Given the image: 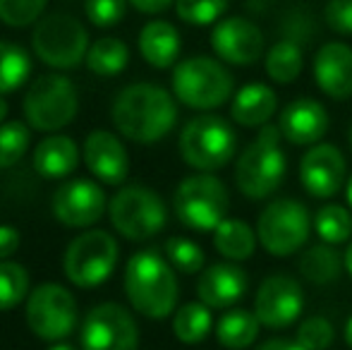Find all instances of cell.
Listing matches in <instances>:
<instances>
[{
    "instance_id": "1",
    "label": "cell",
    "mask_w": 352,
    "mask_h": 350,
    "mask_svg": "<svg viewBox=\"0 0 352 350\" xmlns=\"http://www.w3.org/2000/svg\"><path fill=\"white\" fill-rule=\"evenodd\" d=\"M113 125L125 140L156 144L177 122V103L168 89L137 82L120 89L111 108Z\"/></svg>"
},
{
    "instance_id": "2",
    "label": "cell",
    "mask_w": 352,
    "mask_h": 350,
    "mask_svg": "<svg viewBox=\"0 0 352 350\" xmlns=\"http://www.w3.org/2000/svg\"><path fill=\"white\" fill-rule=\"evenodd\" d=\"M125 295L142 317L161 322L175 314L180 283L168 257L156 250H140L125 266Z\"/></svg>"
},
{
    "instance_id": "3",
    "label": "cell",
    "mask_w": 352,
    "mask_h": 350,
    "mask_svg": "<svg viewBox=\"0 0 352 350\" xmlns=\"http://www.w3.org/2000/svg\"><path fill=\"white\" fill-rule=\"evenodd\" d=\"M287 159L283 151V135L278 125L259 127L256 137L242 149L235 161V185L247 199L259 201L271 197L283 185Z\"/></svg>"
},
{
    "instance_id": "4",
    "label": "cell",
    "mask_w": 352,
    "mask_h": 350,
    "mask_svg": "<svg viewBox=\"0 0 352 350\" xmlns=\"http://www.w3.org/2000/svg\"><path fill=\"white\" fill-rule=\"evenodd\" d=\"M173 96L192 111H213L226 106L235 91V80L223 61L192 56L175 65L170 77Z\"/></svg>"
},
{
    "instance_id": "5",
    "label": "cell",
    "mask_w": 352,
    "mask_h": 350,
    "mask_svg": "<svg viewBox=\"0 0 352 350\" xmlns=\"http://www.w3.org/2000/svg\"><path fill=\"white\" fill-rule=\"evenodd\" d=\"M180 156L197 173L226 168L237 151V132L221 116L204 113L185 122L180 132Z\"/></svg>"
},
{
    "instance_id": "6",
    "label": "cell",
    "mask_w": 352,
    "mask_h": 350,
    "mask_svg": "<svg viewBox=\"0 0 352 350\" xmlns=\"http://www.w3.org/2000/svg\"><path fill=\"white\" fill-rule=\"evenodd\" d=\"M173 209L182 226L192 230H216L228 219L230 192L221 177L211 173L187 175L173 195Z\"/></svg>"
},
{
    "instance_id": "7",
    "label": "cell",
    "mask_w": 352,
    "mask_h": 350,
    "mask_svg": "<svg viewBox=\"0 0 352 350\" xmlns=\"http://www.w3.org/2000/svg\"><path fill=\"white\" fill-rule=\"evenodd\" d=\"M24 120L36 132H58L79 111L77 87L65 75H41L29 85L22 101Z\"/></svg>"
},
{
    "instance_id": "8",
    "label": "cell",
    "mask_w": 352,
    "mask_h": 350,
    "mask_svg": "<svg viewBox=\"0 0 352 350\" xmlns=\"http://www.w3.org/2000/svg\"><path fill=\"white\" fill-rule=\"evenodd\" d=\"M108 214L113 228L130 243H144L158 235L168 221L163 197L144 185H127L118 190L108 204Z\"/></svg>"
},
{
    "instance_id": "9",
    "label": "cell",
    "mask_w": 352,
    "mask_h": 350,
    "mask_svg": "<svg viewBox=\"0 0 352 350\" xmlns=\"http://www.w3.org/2000/svg\"><path fill=\"white\" fill-rule=\"evenodd\" d=\"M311 216L302 201L292 197L274 199L261 209L256 219V238L269 254L285 259L300 252L311 233Z\"/></svg>"
},
{
    "instance_id": "10",
    "label": "cell",
    "mask_w": 352,
    "mask_h": 350,
    "mask_svg": "<svg viewBox=\"0 0 352 350\" xmlns=\"http://www.w3.org/2000/svg\"><path fill=\"white\" fill-rule=\"evenodd\" d=\"M32 48L43 65L53 70H72L89 53V34L77 17L67 12H51L34 27Z\"/></svg>"
},
{
    "instance_id": "11",
    "label": "cell",
    "mask_w": 352,
    "mask_h": 350,
    "mask_svg": "<svg viewBox=\"0 0 352 350\" xmlns=\"http://www.w3.org/2000/svg\"><path fill=\"white\" fill-rule=\"evenodd\" d=\"M120 248L108 230L89 228L67 245L63 271L77 288H96L106 283L118 266Z\"/></svg>"
},
{
    "instance_id": "12",
    "label": "cell",
    "mask_w": 352,
    "mask_h": 350,
    "mask_svg": "<svg viewBox=\"0 0 352 350\" xmlns=\"http://www.w3.org/2000/svg\"><path fill=\"white\" fill-rule=\"evenodd\" d=\"M24 319L41 341H65L77 327V300L65 285L41 283L27 295Z\"/></svg>"
},
{
    "instance_id": "13",
    "label": "cell",
    "mask_w": 352,
    "mask_h": 350,
    "mask_svg": "<svg viewBox=\"0 0 352 350\" xmlns=\"http://www.w3.org/2000/svg\"><path fill=\"white\" fill-rule=\"evenodd\" d=\"M82 350H140V327L130 309L118 303H101L84 317Z\"/></svg>"
},
{
    "instance_id": "14",
    "label": "cell",
    "mask_w": 352,
    "mask_h": 350,
    "mask_svg": "<svg viewBox=\"0 0 352 350\" xmlns=\"http://www.w3.org/2000/svg\"><path fill=\"white\" fill-rule=\"evenodd\" d=\"M305 312V290L287 274H271L259 283L254 295V314L261 327L287 329Z\"/></svg>"
},
{
    "instance_id": "15",
    "label": "cell",
    "mask_w": 352,
    "mask_h": 350,
    "mask_svg": "<svg viewBox=\"0 0 352 350\" xmlns=\"http://www.w3.org/2000/svg\"><path fill=\"white\" fill-rule=\"evenodd\" d=\"M211 48L218 61L235 67H250L266 56V36L250 17H223L211 32Z\"/></svg>"
},
{
    "instance_id": "16",
    "label": "cell",
    "mask_w": 352,
    "mask_h": 350,
    "mask_svg": "<svg viewBox=\"0 0 352 350\" xmlns=\"http://www.w3.org/2000/svg\"><path fill=\"white\" fill-rule=\"evenodd\" d=\"M108 209V197L94 180H65L53 195V216L67 228H91Z\"/></svg>"
},
{
    "instance_id": "17",
    "label": "cell",
    "mask_w": 352,
    "mask_h": 350,
    "mask_svg": "<svg viewBox=\"0 0 352 350\" xmlns=\"http://www.w3.org/2000/svg\"><path fill=\"white\" fill-rule=\"evenodd\" d=\"M300 182L314 199H331L348 182V164L343 151L329 142L311 144L300 159Z\"/></svg>"
},
{
    "instance_id": "18",
    "label": "cell",
    "mask_w": 352,
    "mask_h": 350,
    "mask_svg": "<svg viewBox=\"0 0 352 350\" xmlns=\"http://www.w3.org/2000/svg\"><path fill=\"white\" fill-rule=\"evenodd\" d=\"M331 125L329 111L324 108V103L309 96H300L295 101H290L280 111L278 127L280 135L287 144L292 146H311L319 144L326 137Z\"/></svg>"
},
{
    "instance_id": "19",
    "label": "cell",
    "mask_w": 352,
    "mask_h": 350,
    "mask_svg": "<svg viewBox=\"0 0 352 350\" xmlns=\"http://www.w3.org/2000/svg\"><path fill=\"white\" fill-rule=\"evenodd\" d=\"M82 159L96 180L106 185H120L130 175V154L120 137L108 130H94L87 135Z\"/></svg>"
},
{
    "instance_id": "20",
    "label": "cell",
    "mask_w": 352,
    "mask_h": 350,
    "mask_svg": "<svg viewBox=\"0 0 352 350\" xmlns=\"http://www.w3.org/2000/svg\"><path fill=\"white\" fill-rule=\"evenodd\" d=\"M250 290L247 271L237 262H216L206 266L197 278V298L211 309H230Z\"/></svg>"
},
{
    "instance_id": "21",
    "label": "cell",
    "mask_w": 352,
    "mask_h": 350,
    "mask_svg": "<svg viewBox=\"0 0 352 350\" xmlns=\"http://www.w3.org/2000/svg\"><path fill=\"white\" fill-rule=\"evenodd\" d=\"M314 82L333 101L352 98V46L343 41H329L314 53L311 63Z\"/></svg>"
},
{
    "instance_id": "22",
    "label": "cell",
    "mask_w": 352,
    "mask_h": 350,
    "mask_svg": "<svg viewBox=\"0 0 352 350\" xmlns=\"http://www.w3.org/2000/svg\"><path fill=\"white\" fill-rule=\"evenodd\" d=\"M276 111H278V96L274 87L264 82H250L240 87L230 101V118L245 130H254V127L259 130L269 125Z\"/></svg>"
},
{
    "instance_id": "23",
    "label": "cell",
    "mask_w": 352,
    "mask_h": 350,
    "mask_svg": "<svg viewBox=\"0 0 352 350\" xmlns=\"http://www.w3.org/2000/svg\"><path fill=\"white\" fill-rule=\"evenodd\" d=\"M142 58L156 70H168L177 63V56L182 51L180 32L166 19H151L142 27L137 39Z\"/></svg>"
},
{
    "instance_id": "24",
    "label": "cell",
    "mask_w": 352,
    "mask_h": 350,
    "mask_svg": "<svg viewBox=\"0 0 352 350\" xmlns=\"http://www.w3.org/2000/svg\"><path fill=\"white\" fill-rule=\"evenodd\" d=\"M79 164V149L72 137L51 135L34 146V171L46 180L67 177Z\"/></svg>"
},
{
    "instance_id": "25",
    "label": "cell",
    "mask_w": 352,
    "mask_h": 350,
    "mask_svg": "<svg viewBox=\"0 0 352 350\" xmlns=\"http://www.w3.org/2000/svg\"><path fill=\"white\" fill-rule=\"evenodd\" d=\"M256 230L242 219H226L213 230V248L228 262H247L256 252Z\"/></svg>"
},
{
    "instance_id": "26",
    "label": "cell",
    "mask_w": 352,
    "mask_h": 350,
    "mask_svg": "<svg viewBox=\"0 0 352 350\" xmlns=\"http://www.w3.org/2000/svg\"><path fill=\"white\" fill-rule=\"evenodd\" d=\"M259 319L250 309H228L216 322V338L228 350H247L259 338Z\"/></svg>"
},
{
    "instance_id": "27",
    "label": "cell",
    "mask_w": 352,
    "mask_h": 350,
    "mask_svg": "<svg viewBox=\"0 0 352 350\" xmlns=\"http://www.w3.org/2000/svg\"><path fill=\"white\" fill-rule=\"evenodd\" d=\"M266 77L276 85H292L305 70V53L302 46L292 39H280L266 51L264 56Z\"/></svg>"
},
{
    "instance_id": "28",
    "label": "cell",
    "mask_w": 352,
    "mask_h": 350,
    "mask_svg": "<svg viewBox=\"0 0 352 350\" xmlns=\"http://www.w3.org/2000/svg\"><path fill=\"white\" fill-rule=\"evenodd\" d=\"M345 269L343 254L333 245H311L300 257V274L314 285H329L340 278Z\"/></svg>"
},
{
    "instance_id": "29",
    "label": "cell",
    "mask_w": 352,
    "mask_h": 350,
    "mask_svg": "<svg viewBox=\"0 0 352 350\" xmlns=\"http://www.w3.org/2000/svg\"><path fill=\"white\" fill-rule=\"evenodd\" d=\"M211 329H213L211 307H206L201 300L182 305L173 314V333L185 346H197V343L206 341Z\"/></svg>"
},
{
    "instance_id": "30",
    "label": "cell",
    "mask_w": 352,
    "mask_h": 350,
    "mask_svg": "<svg viewBox=\"0 0 352 350\" xmlns=\"http://www.w3.org/2000/svg\"><path fill=\"white\" fill-rule=\"evenodd\" d=\"M130 63V48L122 39L101 36L89 46L87 67L98 77H116Z\"/></svg>"
},
{
    "instance_id": "31",
    "label": "cell",
    "mask_w": 352,
    "mask_h": 350,
    "mask_svg": "<svg viewBox=\"0 0 352 350\" xmlns=\"http://www.w3.org/2000/svg\"><path fill=\"white\" fill-rule=\"evenodd\" d=\"M32 75V58L19 43L0 41V94L19 89Z\"/></svg>"
},
{
    "instance_id": "32",
    "label": "cell",
    "mask_w": 352,
    "mask_h": 350,
    "mask_svg": "<svg viewBox=\"0 0 352 350\" xmlns=\"http://www.w3.org/2000/svg\"><path fill=\"white\" fill-rule=\"evenodd\" d=\"M314 230L324 243L343 245L352 238V214L343 204H324L311 219Z\"/></svg>"
},
{
    "instance_id": "33",
    "label": "cell",
    "mask_w": 352,
    "mask_h": 350,
    "mask_svg": "<svg viewBox=\"0 0 352 350\" xmlns=\"http://www.w3.org/2000/svg\"><path fill=\"white\" fill-rule=\"evenodd\" d=\"M29 290V271L19 262L3 259L0 262V312L17 307L22 300H27Z\"/></svg>"
},
{
    "instance_id": "34",
    "label": "cell",
    "mask_w": 352,
    "mask_h": 350,
    "mask_svg": "<svg viewBox=\"0 0 352 350\" xmlns=\"http://www.w3.org/2000/svg\"><path fill=\"white\" fill-rule=\"evenodd\" d=\"M32 144V127L19 120H5L0 125V168H12L24 159Z\"/></svg>"
},
{
    "instance_id": "35",
    "label": "cell",
    "mask_w": 352,
    "mask_h": 350,
    "mask_svg": "<svg viewBox=\"0 0 352 350\" xmlns=\"http://www.w3.org/2000/svg\"><path fill=\"white\" fill-rule=\"evenodd\" d=\"M166 257L180 274H201L206 264V254L201 245L195 240L182 238V235H173L166 240Z\"/></svg>"
},
{
    "instance_id": "36",
    "label": "cell",
    "mask_w": 352,
    "mask_h": 350,
    "mask_svg": "<svg viewBox=\"0 0 352 350\" xmlns=\"http://www.w3.org/2000/svg\"><path fill=\"white\" fill-rule=\"evenodd\" d=\"M230 0H175V12L185 24L209 27L223 19Z\"/></svg>"
},
{
    "instance_id": "37",
    "label": "cell",
    "mask_w": 352,
    "mask_h": 350,
    "mask_svg": "<svg viewBox=\"0 0 352 350\" xmlns=\"http://www.w3.org/2000/svg\"><path fill=\"white\" fill-rule=\"evenodd\" d=\"M295 341L307 350H326V348L333 346L336 329L326 317L311 314V317L302 319V324L297 327Z\"/></svg>"
},
{
    "instance_id": "38",
    "label": "cell",
    "mask_w": 352,
    "mask_h": 350,
    "mask_svg": "<svg viewBox=\"0 0 352 350\" xmlns=\"http://www.w3.org/2000/svg\"><path fill=\"white\" fill-rule=\"evenodd\" d=\"M48 0H0V22L14 29H24L38 22Z\"/></svg>"
},
{
    "instance_id": "39",
    "label": "cell",
    "mask_w": 352,
    "mask_h": 350,
    "mask_svg": "<svg viewBox=\"0 0 352 350\" xmlns=\"http://www.w3.org/2000/svg\"><path fill=\"white\" fill-rule=\"evenodd\" d=\"M87 19L98 29L116 27L127 12V0H84Z\"/></svg>"
},
{
    "instance_id": "40",
    "label": "cell",
    "mask_w": 352,
    "mask_h": 350,
    "mask_svg": "<svg viewBox=\"0 0 352 350\" xmlns=\"http://www.w3.org/2000/svg\"><path fill=\"white\" fill-rule=\"evenodd\" d=\"M324 22L331 32L352 36V0H329L324 5Z\"/></svg>"
},
{
    "instance_id": "41",
    "label": "cell",
    "mask_w": 352,
    "mask_h": 350,
    "mask_svg": "<svg viewBox=\"0 0 352 350\" xmlns=\"http://www.w3.org/2000/svg\"><path fill=\"white\" fill-rule=\"evenodd\" d=\"M19 250V230L12 226H0V262L10 259Z\"/></svg>"
},
{
    "instance_id": "42",
    "label": "cell",
    "mask_w": 352,
    "mask_h": 350,
    "mask_svg": "<svg viewBox=\"0 0 352 350\" xmlns=\"http://www.w3.org/2000/svg\"><path fill=\"white\" fill-rule=\"evenodd\" d=\"M127 3L142 14H161L170 5H175V0H127Z\"/></svg>"
},
{
    "instance_id": "43",
    "label": "cell",
    "mask_w": 352,
    "mask_h": 350,
    "mask_svg": "<svg viewBox=\"0 0 352 350\" xmlns=\"http://www.w3.org/2000/svg\"><path fill=\"white\" fill-rule=\"evenodd\" d=\"M256 350H307L302 348L297 341H290V338H269V341H264Z\"/></svg>"
},
{
    "instance_id": "44",
    "label": "cell",
    "mask_w": 352,
    "mask_h": 350,
    "mask_svg": "<svg viewBox=\"0 0 352 350\" xmlns=\"http://www.w3.org/2000/svg\"><path fill=\"white\" fill-rule=\"evenodd\" d=\"M8 113H10V106H8V101H5L3 94H0V125L8 120Z\"/></svg>"
},
{
    "instance_id": "45",
    "label": "cell",
    "mask_w": 352,
    "mask_h": 350,
    "mask_svg": "<svg viewBox=\"0 0 352 350\" xmlns=\"http://www.w3.org/2000/svg\"><path fill=\"white\" fill-rule=\"evenodd\" d=\"M343 338H345V343H348V348L352 350V317L345 322V329H343Z\"/></svg>"
},
{
    "instance_id": "46",
    "label": "cell",
    "mask_w": 352,
    "mask_h": 350,
    "mask_svg": "<svg viewBox=\"0 0 352 350\" xmlns=\"http://www.w3.org/2000/svg\"><path fill=\"white\" fill-rule=\"evenodd\" d=\"M343 262H345V269H348V274L352 276V240H350L348 250H345V254H343Z\"/></svg>"
},
{
    "instance_id": "47",
    "label": "cell",
    "mask_w": 352,
    "mask_h": 350,
    "mask_svg": "<svg viewBox=\"0 0 352 350\" xmlns=\"http://www.w3.org/2000/svg\"><path fill=\"white\" fill-rule=\"evenodd\" d=\"M345 199H348V204L352 209V175L348 177V182H345Z\"/></svg>"
},
{
    "instance_id": "48",
    "label": "cell",
    "mask_w": 352,
    "mask_h": 350,
    "mask_svg": "<svg viewBox=\"0 0 352 350\" xmlns=\"http://www.w3.org/2000/svg\"><path fill=\"white\" fill-rule=\"evenodd\" d=\"M48 350H77V348L70 346V343H53V346L48 348Z\"/></svg>"
},
{
    "instance_id": "49",
    "label": "cell",
    "mask_w": 352,
    "mask_h": 350,
    "mask_svg": "<svg viewBox=\"0 0 352 350\" xmlns=\"http://www.w3.org/2000/svg\"><path fill=\"white\" fill-rule=\"evenodd\" d=\"M348 142H350V146H352V122H350V127H348Z\"/></svg>"
}]
</instances>
